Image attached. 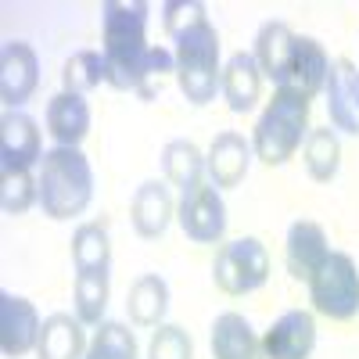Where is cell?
Segmentation results:
<instances>
[{
    "instance_id": "7",
    "label": "cell",
    "mask_w": 359,
    "mask_h": 359,
    "mask_svg": "<svg viewBox=\"0 0 359 359\" xmlns=\"http://www.w3.org/2000/svg\"><path fill=\"white\" fill-rule=\"evenodd\" d=\"M176 219H180V226H184V233L191 237V241L216 245L226 233V205H223L216 187L201 184V187H194V191H187L184 198H180Z\"/></svg>"
},
{
    "instance_id": "1",
    "label": "cell",
    "mask_w": 359,
    "mask_h": 359,
    "mask_svg": "<svg viewBox=\"0 0 359 359\" xmlns=\"http://www.w3.org/2000/svg\"><path fill=\"white\" fill-rule=\"evenodd\" d=\"M101 43L104 83L115 90H137L151 101V83L176 72V57L165 47H147V4L140 0H108L101 8Z\"/></svg>"
},
{
    "instance_id": "8",
    "label": "cell",
    "mask_w": 359,
    "mask_h": 359,
    "mask_svg": "<svg viewBox=\"0 0 359 359\" xmlns=\"http://www.w3.org/2000/svg\"><path fill=\"white\" fill-rule=\"evenodd\" d=\"M40 86V62L36 50L22 43V40H8L0 47V101L8 104V111H18Z\"/></svg>"
},
{
    "instance_id": "12",
    "label": "cell",
    "mask_w": 359,
    "mask_h": 359,
    "mask_svg": "<svg viewBox=\"0 0 359 359\" xmlns=\"http://www.w3.org/2000/svg\"><path fill=\"white\" fill-rule=\"evenodd\" d=\"M316 348V320L306 309H287L262 334L266 359H309Z\"/></svg>"
},
{
    "instance_id": "14",
    "label": "cell",
    "mask_w": 359,
    "mask_h": 359,
    "mask_svg": "<svg viewBox=\"0 0 359 359\" xmlns=\"http://www.w3.org/2000/svg\"><path fill=\"white\" fill-rule=\"evenodd\" d=\"M248 165H252V144L241 133L226 130V133H219L212 144H208L205 169H208V180H212L216 191L237 187L248 176Z\"/></svg>"
},
{
    "instance_id": "9",
    "label": "cell",
    "mask_w": 359,
    "mask_h": 359,
    "mask_svg": "<svg viewBox=\"0 0 359 359\" xmlns=\"http://www.w3.org/2000/svg\"><path fill=\"white\" fill-rule=\"evenodd\" d=\"M40 313L33 309V302L22 294L4 291L0 294V348L8 359H22L25 352H33L40 345Z\"/></svg>"
},
{
    "instance_id": "5",
    "label": "cell",
    "mask_w": 359,
    "mask_h": 359,
    "mask_svg": "<svg viewBox=\"0 0 359 359\" xmlns=\"http://www.w3.org/2000/svg\"><path fill=\"white\" fill-rule=\"evenodd\" d=\"M309 302L327 320H352L359 313V266L345 252H331L323 269L309 280Z\"/></svg>"
},
{
    "instance_id": "24",
    "label": "cell",
    "mask_w": 359,
    "mask_h": 359,
    "mask_svg": "<svg viewBox=\"0 0 359 359\" xmlns=\"http://www.w3.org/2000/svg\"><path fill=\"white\" fill-rule=\"evenodd\" d=\"M111 280L108 269H90V273H76V320L83 327H101L104 309H108Z\"/></svg>"
},
{
    "instance_id": "17",
    "label": "cell",
    "mask_w": 359,
    "mask_h": 359,
    "mask_svg": "<svg viewBox=\"0 0 359 359\" xmlns=\"http://www.w3.org/2000/svg\"><path fill=\"white\" fill-rule=\"evenodd\" d=\"M90 123H94V115H90V104L83 101V94H54L50 104H47V133L57 140V147H79L90 133Z\"/></svg>"
},
{
    "instance_id": "3",
    "label": "cell",
    "mask_w": 359,
    "mask_h": 359,
    "mask_svg": "<svg viewBox=\"0 0 359 359\" xmlns=\"http://www.w3.org/2000/svg\"><path fill=\"white\" fill-rule=\"evenodd\" d=\"M40 208L50 219H76L94 201V169L79 147H50L40 158Z\"/></svg>"
},
{
    "instance_id": "22",
    "label": "cell",
    "mask_w": 359,
    "mask_h": 359,
    "mask_svg": "<svg viewBox=\"0 0 359 359\" xmlns=\"http://www.w3.org/2000/svg\"><path fill=\"white\" fill-rule=\"evenodd\" d=\"M162 169H165V180L180 191H194L205 184V155L198 151V144L191 140H169L162 147Z\"/></svg>"
},
{
    "instance_id": "29",
    "label": "cell",
    "mask_w": 359,
    "mask_h": 359,
    "mask_svg": "<svg viewBox=\"0 0 359 359\" xmlns=\"http://www.w3.org/2000/svg\"><path fill=\"white\" fill-rule=\"evenodd\" d=\"M40 201V184L33 172H0V205L8 216H22Z\"/></svg>"
},
{
    "instance_id": "10",
    "label": "cell",
    "mask_w": 359,
    "mask_h": 359,
    "mask_svg": "<svg viewBox=\"0 0 359 359\" xmlns=\"http://www.w3.org/2000/svg\"><path fill=\"white\" fill-rule=\"evenodd\" d=\"M40 126L25 111H4L0 118V172H29L40 162Z\"/></svg>"
},
{
    "instance_id": "28",
    "label": "cell",
    "mask_w": 359,
    "mask_h": 359,
    "mask_svg": "<svg viewBox=\"0 0 359 359\" xmlns=\"http://www.w3.org/2000/svg\"><path fill=\"white\" fill-rule=\"evenodd\" d=\"M86 359H137V338H133V331H130V327H123V323L104 320L97 327L94 341H90Z\"/></svg>"
},
{
    "instance_id": "19",
    "label": "cell",
    "mask_w": 359,
    "mask_h": 359,
    "mask_svg": "<svg viewBox=\"0 0 359 359\" xmlns=\"http://www.w3.org/2000/svg\"><path fill=\"white\" fill-rule=\"evenodd\" d=\"M212 359H266L262 341L241 313H223L212 323Z\"/></svg>"
},
{
    "instance_id": "2",
    "label": "cell",
    "mask_w": 359,
    "mask_h": 359,
    "mask_svg": "<svg viewBox=\"0 0 359 359\" xmlns=\"http://www.w3.org/2000/svg\"><path fill=\"white\" fill-rule=\"evenodd\" d=\"M165 33L176 43V83L191 104H208L223 86L219 69V33L208 22L201 0H172L162 8Z\"/></svg>"
},
{
    "instance_id": "21",
    "label": "cell",
    "mask_w": 359,
    "mask_h": 359,
    "mask_svg": "<svg viewBox=\"0 0 359 359\" xmlns=\"http://www.w3.org/2000/svg\"><path fill=\"white\" fill-rule=\"evenodd\" d=\"M126 309L137 327H162L169 313V284L158 273H144L126 294Z\"/></svg>"
},
{
    "instance_id": "16",
    "label": "cell",
    "mask_w": 359,
    "mask_h": 359,
    "mask_svg": "<svg viewBox=\"0 0 359 359\" xmlns=\"http://www.w3.org/2000/svg\"><path fill=\"white\" fill-rule=\"evenodd\" d=\"M176 216V205H172V194L165 184H158V180H147V184L137 187L133 194V205H130V219H133V230L140 237H147V241H155V237H162L169 230Z\"/></svg>"
},
{
    "instance_id": "15",
    "label": "cell",
    "mask_w": 359,
    "mask_h": 359,
    "mask_svg": "<svg viewBox=\"0 0 359 359\" xmlns=\"http://www.w3.org/2000/svg\"><path fill=\"white\" fill-rule=\"evenodd\" d=\"M327 259H331V245H327V233H323L320 223L302 219L287 230V269H291L294 280L309 284L323 269Z\"/></svg>"
},
{
    "instance_id": "27",
    "label": "cell",
    "mask_w": 359,
    "mask_h": 359,
    "mask_svg": "<svg viewBox=\"0 0 359 359\" xmlns=\"http://www.w3.org/2000/svg\"><path fill=\"white\" fill-rule=\"evenodd\" d=\"M62 83L69 94H90V90H97L104 83V54H97V50L72 54L62 69Z\"/></svg>"
},
{
    "instance_id": "11",
    "label": "cell",
    "mask_w": 359,
    "mask_h": 359,
    "mask_svg": "<svg viewBox=\"0 0 359 359\" xmlns=\"http://www.w3.org/2000/svg\"><path fill=\"white\" fill-rule=\"evenodd\" d=\"M323 90H327L331 126L348 137H359V65L348 62V57H334Z\"/></svg>"
},
{
    "instance_id": "4",
    "label": "cell",
    "mask_w": 359,
    "mask_h": 359,
    "mask_svg": "<svg viewBox=\"0 0 359 359\" xmlns=\"http://www.w3.org/2000/svg\"><path fill=\"white\" fill-rule=\"evenodd\" d=\"M309 137V101L294 90L277 86L273 101L259 115L252 133V151L266 165H284L294 158V151Z\"/></svg>"
},
{
    "instance_id": "18",
    "label": "cell",
    "mask_w": 359,
    "mask_h": 359,
    "mask_svg": "<svg viewBox=\"0 0 359 359\" xmlns=\"http://www.w3.org/2000/svg\"><path fill=\"white\" fill-rule=\"evenodd\" d=\"M223 97L230 104V111L245 115L259 104V94H262V72H259V62L255 54H245L237 50L230 62L223 65Z\"/></svg>"
},
{
    "instance_id": "13",
    "label": "cell",
    "mask_w": 359,
    "mask_h": 359,
    "mask_svg": "<svg viewBox=\"0 0 359 359\" xmlns=\"http://www.w3.org/2000/svg\"><path fill=\"white\" fill-rule=\"evenodd\" d=\"M327 72H331V57H327L323 43L313 40V36H298L280 86L284 90H294V94H302L306 101H313L320 90L327 86Z\"/></svg>"
},
{
    "instance_id": "25",
    "label": "cell",
    "mask_w": 359,
    "mask_h": 359,
    "mask_svg": "<svg viewBox=\"0 0 359 359\" xmlns=\"http://www.w3.org/2000/svg\"><path fill=\"white\" fill-rule=\"evenodd\" d=\"M302 162L309 169V176L316 184H327V180L338 176V165H341V140L331 126H320V130H309L306 137V147H302Z\"/></svg>"
},
{
    "instance_id": "20",
    "label": "cell",
    "mask_w": 359,
    "mask_h": 359,
    "mask_svg": "<svg viewBox=\"0 0 359 359\" xmlns=\"http://www.w3.org/2000/svg\"><path fill=\"white\" fill-rule=\"evenodd\" d=\"M294 33L287 22H266L255 36V62H259V72L269 76L277 86L284 83V72H287V62L294 54Z\"/></svg>"
},
{
    "instance_id": "30",
    "label": "cell",
    "mask_w": 359,
    "mask_h": 359,
    "mask_svg": "<svg viewBox=\"0 0 359 359\" xmlns=\"http://www.w3.org/2000/svg\"><path fill=\"white\" fill-rule=\"evenodd\" d=\"M147 359H194V341L184 327L162 323L155 327L151 345H147Z\"/></svg>"
},
{
    "instance_id": "26",
    "label": "cell",
    "mask_w": 359,
    "mask_h": 359,
    "mask_svg": "<svg viewBox=\"0 0 359 359\" xmlns=\"http://www.w3.org/2000/svg\"><path fill=\"white\" fill-rule=\"evenodd\" d=\"M72 262L76 273H90V269H108L111 262V245H108V230L101 223H83L72 233Z\"/></svg>"
},
{
    "instance_id": "6",
    "label": "cell",
    "mask_w": 359,
    "mask_h": 359,
    "mask_svg": "<svg viewBox=\"0 0 359 359\" xmlns=\"http://www.w3.org/2000/svg\"><path fill=\"white\" fill-rule=\"evenodd\" d=\"M212 277H216V287L223 294H230V298L252 294L269 277V252H266V245L259 241V237H237V241H226L216 252Z\"/></svg>"
},
{
    "instance_id": "23",
    "label": "cell",
    "mask_w": 359,
    "mask_h": 359,
    "mask_svg": "<svg viewBox=\"0 0 359 359\" xmlns=\"http://www.w3.org/2000/svg\"><path fill=\"white\" fill-rule=\"evenodd\" d=\"M83 345H86L83 341V323L72 320L69 313H50L43 320L36 355L40 359H79Z\"/></svg>"
}]
</instances>
